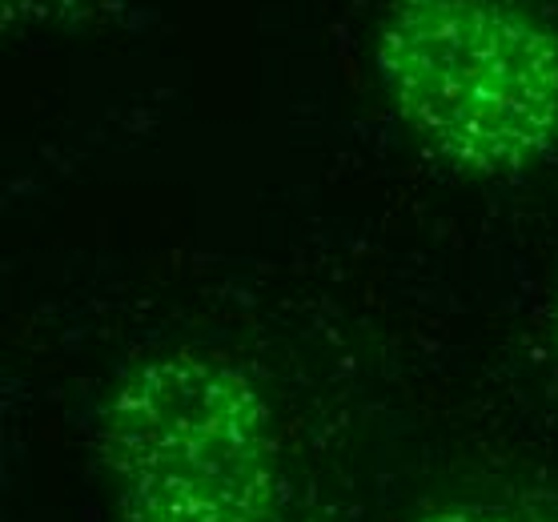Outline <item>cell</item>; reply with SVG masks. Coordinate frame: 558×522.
Segmentation results:
<instances>
[{
    "instance_id": "cell-4",
    "label": "cell",
    "mask_w": 558,
    "mask_h": 522,
    "mask_svg": "<svg viewBox=\"0 0 558 522\" xmlns=\"http://www.w3.org/2000/svg\"><path fill=\"white\" fill-rule=\"evenodd\" d=\"M555 333H558V314H555Z\"/></svg>"
},
{
    "instance_id": "cell-1",
    "label": "cell",
    "mask_w": 558,
    "mask_h": 522,
    "mask_svg": "<svg viewBox=\"0 0 558 522\" xmlns=\"http://www.w3.org/2000/svg\"><path fill=\"white\" fill-rule=\"evenodd\" d=\"M374 69L410 137L466 178H519L558 145V25L538 0H386Z\"/></svg>"
},
{
    "instance_id": "cell-2",
    "label": "cell",
    "mask_w": 558,
    "mask_h": 522,
    "mask_svg": "<svg viewBox=\"0 0 558 522\" xmlns=\"http://www.w3.org/2000/svg\"><path fill=\"white\" fill-rule=\"evenodd\" d=\"M97 459L121 522H286L274 406L209 350L133 362L101 402Z\"/></svg>"
},
{
    "instance_id": "cell-3",
    "label": "cell",
    "mask_w": 558,
    "mask_h": 522,
    "mask_svg": "<svg viewBox=\"0 0 558 522\" xmlns=\"http://www.w3.org/2000/svg\"><path fill=\"white\" fill-rule=\"evenodd\" d=\"M410 522H558L555 498H454Z\"/></svg>"
}]
</instances>
